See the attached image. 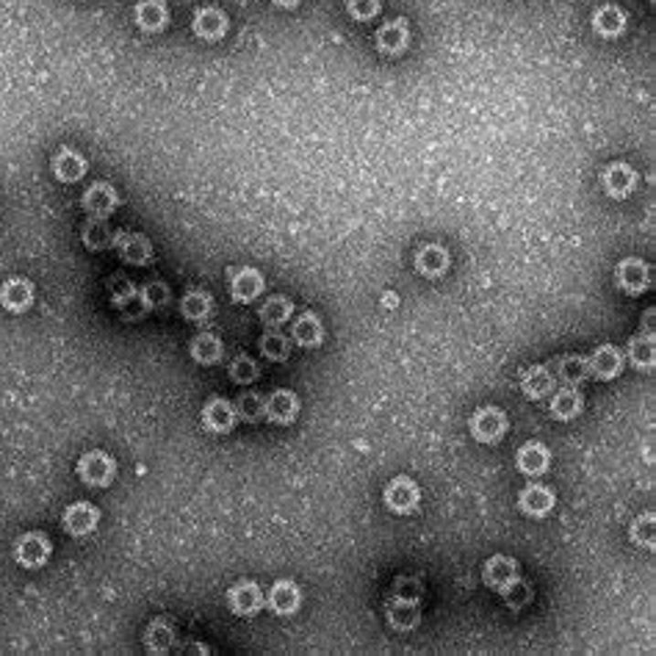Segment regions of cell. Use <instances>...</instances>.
Listing matches in <instances>:
<instances>
[{
	"label": "cell",
	"instance_id": "836d02e7",
	"mask_svg": "<svg viewBox=\"0 0 656 656\" xmlns=\"http://www.w3.org/2000/svg\"><path fill=\"white\" fill-rule=\"evenodd\" d=\"M623 357H629V363L637 368V371H653V363H656V354H653V335H634L623 352Z\"/></svg>",
	"mask_w": 656,
	"mask_h": 656
},
{
	"label": "cell",
	"instance_id": "6da1fadb",
	"mask_svg": "<svg viewBox=\"0 0 656 656\" xmlns=\"http://www.w3.org/2000/svg\"><path fill=\"white\" fill-rule=\"evenodd\" d=\"M75 471H78V480L89 488H109L117 477V460L103 449H91L80 454Z\"/></svg>",
	"mask_w": 656,
	"mask_h": 656
},
{
	"label": "cell",
	"instance_id": "7a4b0ae2",
	"mask_svg": "<svg viewBox=\"0 0 656 656\" xmlns=\"http://www.w3.org/2000/svg\"><path fill=\"white\" fill-rule=\"evenodd\" d=\"M651 280H653L651 266H648V260H642V258L629 255V258H623V260L615 266V283H618V289L626 291L629 297L645 294V291L651 289Z\"/></svg>",
	"mask_w": 656,
	"mask_h": 656
},
{
	"label": "cell",
	"instance_id": "d4e9b609",
	"mask_svg": "<svg viewBox=\"0 0 656 656\" xmlns=\"http://www.w3.org/2000/svg\"><path fill=\"white\" fill-rule=\"evenodd\" d=\"M451 266V258H449V249L440 247V244H424L418 252H416V271L429 277V280H438L449 271Z\"/></svg>",
	"mask_w": 656,
	"mask_h": 656
},
{
	"label": "cell",
	"instance_id": "3957f363",
	"mask_svg": "<svg viewBox=\"0 0 656 656\" xmlns=\"http://www.w3.org/2000/svg\"><path fill=\"white\" fill-rule=\"evenodd\" d=\"M507 427H510L507 413L493 405L474 410L471 421H468V429H471L474 440H480V443H499L507 435Z\"/></svg>",
	"mask_w": 656,
	"mask_h": 656
},
{
	"label": "cell",
	"instance_id": "60d3db41",
	"mask_svg": "<svg viewBox=\"0 0 656 656\" xmlns=\"http://www.w3.org/2000/svg\"><path fill=\"white\" fill-rule=\"evenodd\" d=\"M227 377L236 383V386H252L258 380V363L247 354H238L230 368H227Z\"/></svg>",
	"mask_w": 656,
	"mask_h": 656
},
{
	"label": "cell",
	"instance_id": "52a82bcc",
	"mask_svg": "<svg viewBox=\"0 0 656 656\" xmlns=\"http://www.w3.org/2000/svg\"><path fill=\"white\" fill-rule=\"evenodd\" d=\"M80 206L89 217L95 219H109L117 208H120V195L111 183L101 180V183H91L89 189L83 192L80 197Z\"/></svg>",
	"mask_w": 656,
	"mask_h": 656
},
{
	"label": "cell",
	"instance_id": "f6af8a7d",
	"mask_svg": "<svg viewBox=\"0 0 656 656\" xmlns=\"http://www.w3.org/2000/svg\"><path fill=\"white\" fill-rule=\"evenodd\" d=\"M271 4H274L277 9H297L302 0H271Z\"/></svg>",
	"mask_w": 656,
	"mask_h": 656
},
{
	"label": "cell",
	"instance_id": "1f68e13d",
	"mask_svg": "<svg viewBox=\"0 0 656 656\" xmlns=\"http://www.w3.org/2000/svg\"><path fill=\"white\" fill-rule=\"evenodd\" d=\"M582 407H585L582 394H579V388H571V386L559 388V391L554 394V399H551V416L559 418V421L577 418V416L582 413Z\"/></svg>",
	"mask_w": 656,
	"mask_h": 656
},
{
	"label": "cell",
	"instance_id": "7bdbcfd3",
	"mask_svg": "<svg viewBox=\"0 0 656 656\" xmlns=\"http://www.w3.org/2000/svg\"><path fill=\"white\" fill-rule=\"evenodd\" d=\"M394 598H402V601H413V604H421L424 598V582L418 577H397L394 582Z\"/></svg>",
	"mask_w": 656,
	"mask_h": 656
},
{
	"label": "cell",
	"instance_id": "e575fe53",
	"mask_svg": "<svg viewBox=\"0 0 656 656\" xmlns=\"http://www.w3.org/2000/svg\"><path fill=\"white\" fill-rule=\"evenodd\" d=\"M214 311V300L208 291H200V289H192V291H185L183 300H180V313L183 319H189V322H206Z\"/></svg>",
	"mask_w": 656,
	"mask_h": 656
},
{
	"label": "cell",
	"instance_id": "d590c367",
	"mask_svg": "<svg viewBox=\"0 0 656 656\" xmlns=\"http://www.w3.org/2000/svg\"><path fill=\"white\" fill-rule=\"evenodd\" d=\"M80 238H83V247H86V249H91V252H103V249L111 247L114 233H111V227H109L106 219L89 217V222H86L83 230H80Z\"/></svg>",
	"mask_w": 656,
	"mask_h": 656
},
{
	"label": "cell",
	"instance_id": "e0dca14e",
	"mask_svg": "<svg viewBox=\"0 0 656 656\" xmlns=\"http://www.w3.org/2000/svg\"><path fill=\"white\" fill-rule=\"evenodd\" d=\"M200 418H203V427H206L208 432H214V435H227V432L236 427V421H238L233 402H227V399H222V397H211V399L206 402Z\"/></svg>",
	"mask_w": 656,
	"mask_h": 656
},
{
	"label": "cell",
	"instance_id": "f35d334b",
	"mask_svg": "<svg viewBox=\"0 0 656 656\" xmlns=\"http://www.w3.org/2000/svg\"><path fill=\"white\" fill-rule=\"evenodd\" d=\"M139 297H142V305L147 311H158V308H166L169 300H172V291L164 280H147V283L139 289Z\"/></svg>",
	"mask_w": 656,
	"mask_h": 656
},
{
	"label": "cell",
	"instance_id": "b9f144b4",
	"mask_svg": "<svg viewBox=\"0 0 656 656\" xmlns=\"http://www.w3.org/2000/svg\"><path fill=\"white\" fill-rule=\"evenodd\" d=\"M502 598H504V604L510 607V609H524V607H529L532 604V598H534V590H532V585H526L521 577L510 585V587H504L502 590Z\"/></svg>",
	"mask_w": 656,
	"mask_h": 656
},
{
	"label": "cell",
	"instance_id": "8d00e7d4",
	"mask_svg": "<svg viewBox=\"0 0 656 656\" xmlns=\"http://www.w3.org/2000/svg\"><path fill=\"white\" fill-rule=\"evenodd\" d=\"M233 407H236V416H238L241 421L255 424V421L266 418V397L258 394V391H244V394L236 399Z\"/></svg>",
	"mask_w": 656,
	"mask_h": 656
},
{
	"label": "cell",
	"instance_id": "ba28073f",
	"mask_svg": "<svg viewBox=\"0 0 656 656\" xmlns=\"http://www.w3.org/2000/svg\"><path fill=\"white\" fill-rule=\"evenodd\" d=\"M111 247L117 249V255L131 263V266H147L153 260V241L144 236V233H136V230H120L114 233V241Z\"/></svg>",
	"mask_w": 656,
	"mask_h": 656
},
{
	"label": "cell",
	"instance_id": "f546056e",
	"mask_svg": "<svg viewBox=\"0 0 656 656\" xmlns=\"http://www.w3.org/2000/svg\"><path fill=\"white\" fill-rule=\"evenodd\" d=\"M177 642V631L166 618H155L144 631V645L150 653H169Z\"/></svg>",
	"mask_w": 656,
	"mask_h": 656
},
{
	"label": "cell",
	"instance_id": "d6a6232c",
	"mask_svg": "<svg viewBox=\"0 0 656 656\" xmlns=\"http://www.w3.org/2000/svg\"><path fill=\"white\" fill-rule=\"evenodd\" d=\"M258 316H260V322L266 327H283L294 316V302L289 297H283V294H274V297H269L260 305Z\"/></svg>",
	"mask_w": 656,
	"mask_h": 656
},
{
	"label": "cell",
	"instance_id": "9a60e30c",
	"mask_svg": "<svg viewBox=\"0 0 656 656\" xmlns=\"http://www.w3.org/2000/svg\"><path fill=\"white\" fill-rule=\"evenodd\" d=\"M64 532L72 534V537H86L98 529L101 524V510L95 504H89V502H75L64 510Z\"/></svg>",
	"mask_w": 656,
	"mask_h": 656
},
{
	"label": "cell",
	"instance_id": "ac0fdd59",
	"mask_svg": "<svg viewBox=\"0 0 656 656\" xmlns=\"http://www.w3.org/2000/svg\"><path fill=\"white\" fill-rule=\"evenodd\" d=\"M300 416V397L289 388H277L266 399V418L277 427H289Z\"/></svg>",
	"mask_w": 656,
	"mask_h": 656
},
{
	"label": "cell",
	"instance_id": "8992f818",
	"mask_svg": "<svg viewBox=\"0 0 656 656\" xmlns=\"http://www.w3.org/2000/svg\"><path fill=\"white\" fill-rule=\"evenodd\" d=\"M266 291V277L252 269V266H241V269H230V300L238 305H249L255 302L260 294Z\"/></svg>",
	"mask_w": 656,
	"mask_h": 656
},
{
	"label": "cell",
	"instance_id": "5b68a950",
	"mask_svg": "<svg viewBox=\"0 0 656 656\" xmlns=\"http://www.w3.org/2000/svg\"><path fill=\"white\" fill-rule=\"evenodd\" d=\"M383 502L391 513L397 515H413L421 504V488L416 480L410 477H394L388 485H386V493H383Z\"/></svg>",
	"mask_w": 656,
	"mask_h": 656
},
{
	"label": "cell",
	"instance_id": "5bb4252c",
	"mask_svg": "<svg viewBox=\"0 0 656 656\" xmlns=\"http://www.w3.org/2000/svg\"><path fill=\"white\" fill-rule=\"evenodd\" d=\"M266 604L263 590L255 582H238L227 590V607L238 618H255Z\"/></svg>",
	"mask_w": 656,
	"mask_h": 656
},
{
	"label": "cell",
	"instance_id": "74e56055",
	"mask_svg": "<svg viewBox=\"0 0 656 656\" xmlns=\"http://www.w3.org/2000/svg\"><path fill=\"white\" fill-rule=\"evenodd\" d=\"M258 346H260V354L271 363H286L291 357V341L283 333H266Z\"/></svg>",
	"mask_w": 656,
	"mask_h": 656
},
{
	"label": "cell",
	"instance_id": "ab89813d",
	"mask_svg": "<svg viewBox=\"0 0 656 656\" xmlns=\"http://www.w3.org/2000/svg\"><path fill=\"white\" fill-rule=\"evenodd\" d=\"M656 518H653V513H645V515H637L634 518V524H631V529H629V534H631V543L634 545H642V548H653V543H656Z\"/></svg>",
	"mask_w": 656,
	"mask_h": 656
},
{
	"label": "cell",
	"instance_id": "4fadbf2b",
	"mask_svg": "<svg viewBox=\"0 0 656 656\" xmlns=\"http://www.w3.org/2000/svg\"><path fill=\"white\" fill-rule=\"evenodd\" d=\"M227 28H230V20H227V15H225L219 6H200V9L195 12L192 31H195L197 39H203V42H219V39H225Z\"/></svg>",
	"mask_w": 656,
	"mask_h": 656
},
{
	"label": "cell",
	"instance_id": "8fae6325",
	"mask_svg": "<svg viewBox=\"0 0 656 656\" xmlns=\"http://www.w3.org/2000/svg\"><path fill=\"white\" fill-rule=\"evenodd\" d=\"M37 300V289L28 277H9L0 286V308L9 313H26Z\"/></svg>",
	"mask_w": 656,
	"mask_h": 656
},
{
	"label": "cell",
	"instance_id": "7402d4cb",
	"mask_svg": "<svg viewBox=\"0 0 656 656\" xmlns=\"http://www.w3.org/2000/svg\"><path fill=\"white\" fill-rule=\"evenodd\" d=\"M133 20L144 34H161L169 26V6L164 0H139L133 6Z\"/></svg>",
	"mask_w": 656,
	"mask_h": 656
},
{
	"label": "cell",
	"instance_id": "ee69618b",
	"mask_svg": "<svg viewBox=\"0 0 656 656\" xmlns=\"http://www.w3.org/2000/svg\"><path fill=\"white\" fill-rule=\"evenodd\" d=\"M383 4L380 0H346V15L352 20H360V23H368L380 15Z\"/></svg>",
	"mask_w": 656,
	"mask_h": 656
},
{
	"label": "cell",
	"instance_id": "277c9868",
	"mask_svg": "<svg viewBox=\"0 0 656 656\" xmlns=\"http://www.w3.org/2000/svg\"><path fill=\"white\" fill-rule=\"evenodd\" d=\"M50 554H53V543L45 532H26L15 543V562L23 568H28V571L42 568L50 559Z\"/></svg>",
	"mask_w": 656,
	"mask_h": 656
},
{
	"label": "cell",
	"instance_id": "9c48e42d",
	"mask_svg": "<svg viewBox=\"0 0 656 656\" xmlns=\"http://www.w3.org/2000/svg\"><path fill=\"white\" fill-rule=\"evenodd\" d=\"M623 371V352L615 344H601L587 357V377L609 383Z\"/></svg>",
	"mask_w": 656,
	"mask_h": 656
},
{
	"label": "cell",
	"instance_id": "83f0119b",
	"mask_svg": "<svg viewBox=\"0 0 656 656\" xmlns=\"http://www.w3.org/2000/svg\"><path fill=\"white\" fill-rule=\"evenodd\" d=\"M551 371H554V380H559L562 386L577 388L579 383L587 380V357H582V354H562L554 363Z\"/></svg>",
	"mask_w": 656,
	"mask_h": 656
},
{
	"label": "cell",
	"instance_id": "30bf717a",
	"mask_svg": "<svg viewBox=\"0 0 656 656\" xmlns=\"http://www.w3.org/2000/svg\"><path fill=\"white\" fill-rule=\"evenodd\" d=\"M637 180H640L637 169H631L626 161H612L601 172V185L612 200H626L637 189Z\"/></svg>",
	"mask_w": 656,
	"mask_h": 656
},
{
	"label": "cell",
	"instance_id": "ffe728a7",
	"mask_svg": "<svg viewBox=\"0 0 656 656\" xmlns=\"http://www.w3.org/2000/svg\"><path fill=\"white\" fill-rule=\"evenodd\" d=\"M629 26V15L618 6V4H604L593 12V31L601 39H618L623 37Z\"/></svg>",
	"mask_w": 656,
	"mask_h": 656
},
{
	"label": "cell",
	"instance_id": "cb8c5ba5",
	"mask_svg": "<svg viewBox=\"0 0 656 656\" xmlns=\"http://www.w3.org/2000/svg\"><path fill=\"white\" fill-rule=\"evenodd\" d=\"M515 465H518V471L526 474V477H543L548 471V465H551V451L543 443L529 440L518 449Z\"/></svg>",
	"mask_w": 656,
	"mask_h": 656
},
{
	"label": "cell",
	"instance_id": "484cf974",
	"mask_svg": "<svg viewBox=\"0 0 656 656\" xmlns=\"http://www.w3.org/2000/svg\"><path fill=\"white\" fill-rule=\"evenodd\" d=\"M386 620L394 631H413L421 623V604L394 598L386 604Z\"/></svg>",
	"mask_w": 656,
	"mask_h": 656
},
{
	"label": "cell",
	"instance_id": "2e32d148",
	"mask_svg": "<svg viewBox=\"0 0 656 656\" xmlns=\"http://www.w3.org/2000/svg\"><path fill=\"white\" fill-rule=\"evenodd\" d=\"M266 604H269V609H271L274 615L291 618V615H297L300 607H302V593H300V587H297L291 579H280V582L271 585V590H269V596H266Z\"/></svg>",
	"mask_w": 656,
	"mask_h": 656
},
{
	"label": "cell",
	"instance_id": "4dcf8cb0",
	"mask_svg": "<svg viewBox=\"0 0 656 656\" xmlns=\"http://www.w3.org/2000/svg\"><path fill=\"white\" fill-rule=\"evenodd\" d=\"M189 354H192V360L200 363V365H214V363L222 360L225 344H222V338H217L214 333H200V335L192 338Z\"/></svg>",
	"mask_w": 656,
	"mask_h": 656
},
{
	"label": "cell",
	"instance_id": "f1b7e54d",
	"mask_svg": "<svg viewBox=\"0 0 656 656\" xmlns=\"http://www.w3.org/2000/svg\"><path fill=\"white\" fill-rule=\"evenodd\" d=\"M291 335H294V341H297L302 349H316V346H322V341H324V324H322V319H319L313 311H305V313L294 322Z\"/></svg>",
	"mask_w": 656,
	"mask_h": 656
},
{
	"label": "cell",
	"instance_id": "44dd1931",
	"mask_svg": "<svg viewBox=\"0 0 656 656\" xmlns=\"http://www.w3.org/2000/svg\"><path fill=\"white\" fill-rule=\"evenodd\" d=\"M50 169H53L56 180H61V183H78V180L86 177V172H89V161H86L78 150H72V147H61V150L53 155Z\"/></svg>",
	"mask_w": 656,
	"mask_h": 656
},
{
	"label": "cell",
	"instance_id": "4316f807",
	"mask_svg": "<svg viewBox=\"0 0 656 656\" xmlns=\"http://www.w3.org/2000/svg\"><path fill=\"white\" fill-rule=\"evenodd\" d=\"M521 391L529 399H545L554 394V371L551 365H532L521 377Z\"/></svg>",
	"mask_w": 656,
	"mask_h": 656
},
{
	"label": "cell",
	"instance_id": "7c38bea8",
	"mask_svg": "<svg viewBox=\"0 0 656 656\" xmlns=\"http://www.w3.org/2000/svg\"><path fill=\"white\" fill-rule=\"evenodd\" d=\"M374 45L383 56H402L410 45V26L405 17H394L388 23H383L374 34Z\"/></svg>",
	"mask_w": 656,
	"mask_h": 656
},
{
	"label": "cell",
	"instance_id": "bcb514c9",
	"mask_svg": "<svg viewBox=\"0 0 656 656\" xmlns=\"http://www.w3.org/2000/svg\"><path fill=\"white\" fill-rule=\"evenodd\" d=\"M383 305H386V308H397V305H399V297L388 291V294L383 297Z\"/></svg>",
	"mask_w": 656,
	"mask_h": 656
},
{
	"label": "cell",
	"instance_id": "d6986e66",
	"mask_svg": "<svg viewBox=\"0 0 656 656\" xmlns=\"http://www.w3.org/2000/svg\"><path fill=\"white\" fill-rule=\"evenodd\" d=\"M482 579L491 590L502 593L504 587H510L515 579H518V562L507 554H496L485 562L482 568Z\"/></svg>",
	"mask_w": 656,
	"mask_h": 656
},
{
	"label": "cell",
	"instance_id": "603a6c76",
	"mask_svg": "<svg viewBox=\"0 0 656 656\" xmlns=\"http://www.w3.org/2000/svg\"><path fill=\"white\" fill-rule=\"evenodd\" d=\"M556 504V496L545 485H526L518 496V510L529 518H545Z\"/></svg>",
	"mask_w": 656,
	"mask_h": 656
}]
</instances>
